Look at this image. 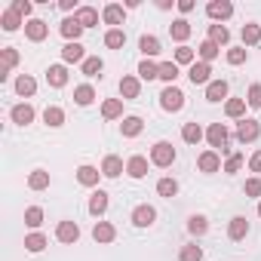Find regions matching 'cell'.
I'll return each instance as SVG.
<instances>
[{
  "label": "cell",
  "mask_w": 261,
  "mask_h": 261,
  "mask_svg": "<svg viewBox=\"0 0 261 261\" xmlns=\"http://www.w3.org/2000/svg\"><path fill=\"white\" fill-rule=\"evenodd\" d=\"M151 163L160 166V169L172 166V163H175V148H172L169 142H157V145L151 148Z\"/></svg>",
  "instance_id": "cell-1"
},
{
  "label": "cell",
  "mask_w": 261,
  "mask_h": 261,
  "mask_svg": "<svg viewBox=\"0 0 261 261\" xmlns=\"http://www.w3.org/2000/svg\"><path fill=\"white\" fill-rule=\"evenodd\" d=\"M206 139H209V145H212V148H218L221 154H227V151H230V148H227L230 133H227V126H224V123H212V126L206 129Z\"/></svg>",
  "instance_id": "cell-2"
},
{
  "label": "cell",
  "mask_w": 261,
  "mask_h": 261,
  "mask_svg": "<svg viewBox=\"0 0 261 261\" xmlns=\"http://www.w3.org/2000/svg\"><path fill=\"white\" fill-rule=\"evenodd\" d=\"M160 105H163V111H181L185 108V92L178 86H166L160 92Z\"/></svg>",
  "instance_id": "cell-3"
},
{
  "label": "cell",
  "mask_w": 261,
  "mask_h": 261,
  "mask_svg": "<svg viewBox=\"0 0 261 261\" xmlns=\"http://www.w3.org/2000/svg\"><path fill=\"white\" fill-rule=\"evenodd\" d=\"M206 16L218 25V22H224V19L233 16V4H227V0H212V4L206 7Z\"/></svg>",
  "instance_id": "cell-4"
},
{
  "label": "cell",
  "mask_w": 261,
  "mask_h": 261,
  "mask_svg": "<svg viewBox=\"0 0 261 261\" xmlns=\"http://www.w3.org/2000/svg\"><path fill=\"white\" fill-rule=\"evenodd\" d=\"M56 240H59V243H77V240H80V227H77V221H59V227H56Z\"/></svg>",
  "instance_id": "cell-5"
},
{
  "label": "cell",
  "mask_w": 261,
  "mask_h": 261,
  "mask_svg": "<svg viewBox=\"0 0 261 261\" xmlns=\"http://www.w3.org/2000/svg\"><path fill=\"white\" fill-rule=\"evenodd\" d=\"M258 133H261V129H258V123L255 120H240V126H237V139L243 142V145H249V142H255L258 139Z\"/></svg>",
  "instance_id": "cell-6"
},
{
  "label": "cell",
  "mask_w": 261,
  "mask_h": 261,
  "mask_svg": "<svg viewBox=\"0 0 261 261\" xmlns=\"http://www.w3.org/2000/svg\"><path fill=\"white\" fill-rule=\"evenodd\" d=\"M209 74H212V65H206V62H194V65L188 68V77H191L194 86H197V83H206V86H209V83H212Z\"/></svg>",
  "instance_id": "cell-7"
},
{
  "label": "cell",
  "mask_w": 261,
  "mask_h": 261,
  "mask_svg": "<svg viewBox=\"0 0 261 261\" xmlns=\"http://www.w3.org/2000/svg\"><path fill=\"white\" fill-rule=\"evenodd\" d=\"M25 34H28V40L40 43V40H46V34H49V25H46L43 19H31V22L25 25Z\"/></svg>",
  "instance_id": "cell-8"
},
{
  "label": "cell",
  "mask_w": 261,
  "mask_h": 261,
  "mask_svg": "<svg viewBox=\"0 0 261 261\" xmlns=\"http://www.w3.org/2000/svg\"><path fill=\"white\" fill-rule=\"evenodd\" d=\"M59 31H62V37H65L68 43H80V34H83V25H80V22H77V19L71 16V19H65V22H62V28H59Z\"/></svg>",
  "instance_id": "cell-9"
},
{
  "label": "cell",
  "mask_w": 261,
  "mask_h": 261,
  "mask_svg": "<svg viewBox=\"0 0 261 261\" xmlns=\"http://www.w3.org/2000/svg\"><path fill=\"white\" fill-rule=\"evenodd\" d=\"M157 221V209L154 206H139L136 212H133V224L136 227H151Z\"/></svg>",
  "instance_id": "cell-10"
},
{
  "label": "cell",
  "mask_w": 261,
  "mask_h": 261,
  "mask_svg": "<svg viewBox=\"0 0 261 261\" xmlns=\"http://www.w3.org/2000/svg\"><path fill=\"white\" fill-rule=\"evenodd\" d=\"M62 59H65V65H77V62H86V53H83L80 43H65L62 46Z\"/></svg>",
  "instance_id": "cell-11"
},
{
  "label": "cell",
  "mask_w": 261,
  "mask_h": 261,
  "mask_svg": "<svg viewBox=\"0 0 261 261\" xmlns=\"http://www.w3.org/2000/svg\"><path fill=\"white\" fill-rule=\"evenodd\" d=\"M46 83L56 86V89H62V86L68 83V68H65V65H49V71H46Z\"/></svg>",
  "instance_id": "cell-12"
},
{
  "label": "cell",
  "mask_w": 261,
  "mask_h": 261,
  "mask_svg": "<svg viewBox=\"0 0 261 261\" xmlns=\"http://www.w3.org/2000/svg\"><path fill=\"white\" fill-rule=\"evenodd\" d=\"M197 166H200V172H218V169H221V157H218V151H206V154H200Z\"/></svg>",
  "instance_id": "cell-13"
},
{
  "label": "cell",
  "mask_w": 261,
  "mask_h": 261,
  "mask_svg": "<svg viewBox=\"0 0 261 261\" xmlns=\"http://www.w3.org/2000/svg\"><path fill=\"white\" fill-rule=\"evenodd\" d=\"M246 233H249V221L243 215H233L230 224H227V237L230 240H246Z\"/></svg>",
  "instance_id": "cell-14"
},
{
  "label": "cell",
  "mask_w": 261,
  "mask_h": 261,
  "mask_svg": "<svg viewBox=\"0 0 261 261\" xmlns=\"http://www.w3.org/2000/svg\"><path fill=\"white\" fill-rule=\"evenodd\" d=\"M114 237H117V230H114L111 221H95V227H92V240L95 243H111Z\"/></svg>",
  "instance_id": "cell-15"
},
{
  "label": "cell",
  "mask_w": 261,
  "mask_h": 261,
  "mask_svg": "<svg viewBox=\"0 0 261 261\" xmlns=\"http://www.w3.org/2000/svg\"><path fill=\"white\" fill-rule=\"evenodd\" d=\"M169 34H172V40H178V43L185 46V40L191 37V22H188V19H175V22L169 25Z\"/></svg>",
  "instance_id": "cell-16"
},
{
  "label": "cell",
  "mask_w": 261,
  "mask_h": 261,
  "mask_svg": "<svg viewBox=\"0 0 261 261\" xmlns=\"http://www.w3.org/2000/svg\"><path fill=\"white\" fill-rule=\"evenodd\" d=\"M139 92H142L139 77H123V80H120V95H123V98H139Z\"/></svg>",
  "instance_id": "cell-17"
},
{
  "label": "cell",
  "mask_w": 261,
  "mask_h": 261,
  "mask_svg": "<svg viewBox=\"0 0 261 261\" xmlns=\"http://www.w3.org/2000/svg\"><path fill=\"white\" fill-rule=\"evenodd\" d=\"M74 19H77L83 28H92V25H98V10H95V7H80V10L74 13Z\"/></svg>",
  "instance_id": "cell-18"
},
{
  "label": "cell",
  "mask_w": 261,
  "mask_h": 261,
  "mask_svg": "<svg viewBox=\"0 0 261 261\" xmlns=\"http://www.w3.org/2000/svg\"><path fill=\"white\" fill-rule=\"evenodd\" d=\"M126 172L133 175V178H145V175H148V160H145V157H129Z\"/></svg>",
  "instance_id": "cell-19"
},
{
  "label": "cell",
  "mask_w": 261,
  "mask_h": 261,
  "mask_svg": "<svg viewBox=\"0 0 261 261\" xmlns=\"http://www.w3.org/2000/svg\"><path fill=\"white\" fill-rule=\"evenodd\" d=\"M123 16H126V13H123V7H120V4H108V7L101 10L105 25H120V22H123Z\"/></svg>",
  "instance_id": "cell-20"
},
{
  "label": "cell",
  "mask_w": 261,
  "mask_h": 261,
  "mask_svg": "<svg viewBox=\"0 0 261 261\" xmlns=\"http://www.w3.org/2000/svg\"><path fill=\"white\" fill-rule=\"evenodd\" d=\"M98 175H101V172H98L95 166H80V169H77V181H80L83 188H92V185H98Z\"/></svg>",
  "instance_id": "cell-21"
},
{
  "label": "cell",
  "mask_w": 261,
  "mask_h": 261,
  "mask_svg": "<svg viewBox=\"0 0 261 261\" xmlns=\"http://www.w3.org/2000/svg\"><path fill=\"white\" fill-rule=\"evenodd\" d=\"M142 126H145L142 117H126V120L120 123V129H123V136H126V139H136V136L142 133Z\"/></svg>",
  "instance_id": "cell-22"
},
{
  "label": "cell",
  "mask_w": 261,
  "mask_h": 261,
  "mask_svg": "<svg viewBox=\"0 0 261 261\" xmlns=\"http://www.w3.org/2000/svg\"><path fill=\"white\" fill-rule=\"evenodd\" d=\"M139 49L145 53V59H154V56L160 53V40H157L154 34H145V37L139 40Z\"/></svg>",
  "instance_id": "cell-23"
},
{
  "label": "cell",
  "mask_w": 261,
  "mask_h": 261,
  "mask_svg": "<svg viewBox=\"0 0 261 261\" xmlns=\"http://www.w3.org/2000/svg\"><path fill=\"white\" fill-rule=\"evenodd\" d=\"M197 53H200V62H212V59H218V53H221V46L218 43H212V40H203L200 46H197Z\"/></svg>",
  "instance_id": "cell-24"
},
{
  "label": "cell",
  "mask_w": 261,
  "mask_h": 261,
  "mask_svg": "<svg viewBox=\"0 0 261 261\" xmlns=\"http://www.w3.org/2000/svg\"><path fill=\"white\" fill-rule=\"evenodd\" d=\"M16 92H19V95H25V98H31V95L37 92V80H34V77H28V74H22V77L16 80Z\"/></svg>",
  "instance_id": "cell-25"
},
{
  "label": "cell",
  "mask_w": 261,
  "mask_h": 261,
  "mask_svg": "<svg viewBox=\"0 0 261 261\" xmlns=\"http://www.w3.org/2000/svg\"><path fill=\"white\" fill-rule=\"evenodd\" d=\"M206 98H209V101H221V98H227V83H224V80H212V83L206 86Z\"/></svg>",
  "instance_id": "cell-26"
},
{
  "label": "cell",
  "mask_w": 261,
  "mask_h": 261,
  "mask_svg": "<svg viewBox=\"0 0 261 261\" xmlns=\"http://www.w3.org/2000/svg\"><path fill=\"white\" fill-rule=\"evenodd\" d=\"M31 120H34V108H31V105H16V108H13V123L28 126Z\"/></svg>",
  "instance_id": "cell-27"
},
{
  "label": "cell",
  "mask_w": 261,
  "mask_h": 261,
  "mask_svg": "<svg viewBox=\"0 0 261 261\" xmlns=\"http://www.w3.org/2000/svg\"><path fill=\"white\" fill-rule=\"evenodd\" d=\"M43 123H46V126H53V129H56V126H62V123H65V111H62L59 105H49V108L43 111Z\"/></svg>",
  "instance_id": "cell-28"
},
{
  "label": "cell",
  "mask_w": 261,
  "mask_h": 261,
  "mask_svg": "<svg viewBox=\"0 0 261 261\" xmlns=\"http://www.w3.org/2000/svg\"><path fill=\"white\" fill-rule=\"evenodd\" d=\"M28 188H31V191H46V188H49V172L34 169V172L28 175Z\"/></svg>",
  "instance_id": "cell-29"
},
{
  "label": "cell",
  "mask_w": 261,
  "mask_h": 261,
  "mask_svg": "<svg viewBox=\"0 0 261 261\" xmlns=\"http://www.w3.org/2000/svg\"><path fill=\"white\" fill-rule=\"evenodd\" d=\"M181 139H185L188 145H200V139H203V129H200V123H185V129H181Z\"/></svg>",
  "instance_id": "cell-30"
},
{
  "label": "cell",
  "mask_w": 261,
  "mask_h": 261,
  "mask_svg": "<svg viewBox=\"0 0 261 261\" xmlns=\"http://www.w3.org/2000/svg\"><path fill=\"white\" fill-rule=\"evenodd\" d=\"M139 77H142V80H157V77H160V65H157L154 59H145V62L139 65Z\"/></svg>",
  "instance_id": "cell-31"
},
{
  "label": "cell",
  "mask_w": 261,
  "mask_h": 261,
  "mask_svg": "<svg viewBox=\"0 0 261 261\" xmlns=\"http://www.w3.org/2000/svg\"><path fill=\"white\" fill-rule=\"evenodd\" d=\"M74 101H77V105H83V108H86V105H92V101H95V89H92L89 83L77 86V89H74Z\"/></svg>",
  "instance_id": "cell-32"
},
{
  "label": "cell",
  "mask_w": 261,
  "mask_h": 261,
  "mask_svg": "<svg viewBox=\"0 0 261 261\" xmlns=\"http://www.w3.org/2000/svg\"><path fill=\"white\" fill-rule=\"evenodd\" d=\"M120 172H123V160H120V157H105V163H101V175L117 178Z\"/></svg>",
  "instance_id": "cell-33"
},
{
  "label": "cell",
  "mask_w": 261,
  "mask_h": 261,
  "mask_svg": "<svg viewBox=\"0 0 261 261\" xmlns=\"http://www.w3.org/2000/svg\"><path fill=\"white\" fill-rule=\"evenodd\" d=\"M105 209H108V194L105 191H95L92 200H89V212L98 218V215H105Z\"/></svg>",
  "instance_id": "cell-34"
},
{
  "label": "cell",
  "mask_w": 261,
  "mask_h": 261,
  "mask_svg": "<svg viewBox=\"0 0 261 261\" xmlns=\"http://www.w3.org/2000/svg\"><path fill=\"white\" fill-rule=\"evenodd\" d=\"M101 114H105V120H117V117L123 114V101H120V98H108V101L101 105Z\"/></svg>",
  "instance_id": "cell-35"
},
{
  "label": "cell",
  "mask_w": 261,
  "mask_h": 261,
  "mask_svg": "<svg viewBox=\"0 0 261 261\" xmlns=\"http://www.w3.org/2000/svg\"><path fill=\"white\" fill-rule=\"evenodd\" d=\"M209 40L218 43V46H224V43L230 40V31H227L224 25H209Z\"/></svg>",
  "instance_id": "cell-36"
},
{
  "label": "cell",
  "mask_w": 261,
  "mask_h": 261,
  "mask_svg": "<svg viewBox=\"0 0 261 261\" xmlns=\"http://www.w3.org/2000/svg\"><path fill=\"white\" fill-rule=\"evenodd\" d=\"M101 71H105V62H101L98 56H89V59L83 62V74H86V77H98Z\"/></svg>",
  "instance_id": "cell-37"
},
{
  "label": "cell",
  "mask_w": 261,
  "mask_h": 261,
  "mask_svg": "<svg viewBox=\"0 0 261 261\" xmlns=\"http://www.w3.org/2000/svg\"><path fill=\"white\" fill-rule=\"evenodd\" d=\"M157 194L172 200V197L178 194V181H175V178H160V181H157Z\"/></svg>",
  "instance_id": "cell-38"
},
{
  "label": "cell",
  "mask_w": 261,
  "mask_h": 261,
  "mask_svg": "<svg viewBox=\"0 0 261 261\" xmlns=\"http://www.w3.org/2000/svg\"><path fill=\"white\" fill-rule=\"evenodd\" d=\"M188 230H191L194 237H203V233L209 230V221H206L203 215H191V218H188Z\"/></svg>",
  "instance_id": "cell-39"
},
{
  "label": "cell",
  "mask_w": 261,
  "mask_h": 261,
  "mask_svg": "<svg viewBox=\"0 0 261 261\" xmlns=\"http://www.w3.org/2000/svg\"><path fill=\"white\" fill-rule=\"evenodd\" d=\"M126 43V34L120 31V28H111L108 34H105V46H111V49H120Z\"/></svg>",
  "instance_id": "cell-40"
},
{
  "label": "cell",
  "mask_w": 261,
  "mask_h": 261,
  "mask_svg": "<svg viewBox=\"0 0 261 261\" xmlns=\"http://www.w3.org/2000/svg\"><path fill=\"white\" fill-rule=\"evenodd\" d=\"M175 77H178V65L175 62H163L160 65V80H166L169 86H175Z\"/></svg>",
  "instance_id": "cell-41"
},
{
  "label": "cell",
  "mask_w": 261,
  "mask_h": 261,
  "mask_svg": "<svg viewBox=\"0 0 261 261\" xmlns=\"http://www.w3.org/2000/svg\"><path fill=\"white\" fill-rule=\"evenodd\" d=\"M25 224L28 227H40L43 224V209L40 206H28L25 209Z\"/></svg>",
  "instance_id": "cell-42"
},
{
  "label": "cell",
  "mask_w": 261,
  "mask_h": 261,
  "mask_svg": "<svg viewBox=\"0 0 261 261\" xmlns=\"http://www.w3.org/2000/svg\"><path fill=\"white\" fill-rule=\"evenodd\" d=\"M25 249L28 252H43L46 249V237L43 233H28L25 237Z\"/></svg>",
  "instance_id": "cell-43"
},
{
  "label": "cell",
  "mask_w": 261,
  "mask_h": 261,
  "mask_svg": "<svg viewBox=\"0 0 261 261\" xmlns=\"http://www.w3.org/2000/svg\"><path fill=\"white\" fill-rule=\"evenodd\" d=\"M0 25H4V31H16V28L22 25V16L13 13V10H7L4 16H0Z\"/></svg>",
  "instance_id": "cell-44"
},
{
  "label": "cell",
  "mask_w": 261,
  "mask_h": 261,
  "mask_svg": "<svg viewBox=\"0 0 261 261\" xmlns=\"http://www.w3.org/2000/svg\"><path fill=\"white\" fill-rule=\"evenodd\" d=\"M261 40V28L258 25H243V43L246 46H255Z\"/></svg>",
  "instance_id": "cell-45"
},
{
  "label": "cell",
  "mask_w": 261,
  "mask_h": 261,
  "mask_svg": "<svg viewBox=\"0 0 261 261\" xmlns=\"http://www.w3.org/2000/svg\"><path fill=\"white\" fill-rule=\"evenodd\" d=\"M224 111H227V117H243L246 98H227V101H224Z\"/></svg>",
  "instance_id": "cell-46"
},
{
  "label": "cell",
  "mask_w": 261,
  "mask_h": 261,
  "mask_svg": "<svg viewBox=\"0 0 261 261\" xmlns=\"http://www.w3.org/2000/svg\"><path fill=\"white\" fill-rule=\"evenodd\" d=\"M0 59H4V65H0V68H7V71L19 65V53H16L13 46H4V49H0Z\"/></svg>",
  "instance_id": "cell-47"
},
{
  "label": "cell",
  "mask_w": 261,
  "mask_h": 261,
  "mask_svg": "<svg viewBox=\"0 0 261 261\" xmlns=\"http://www.w3.org/2000/svg\"><path fill=\"white\" fill-rule=\"evenodd\" d=\"M13 13H19L22 19H28L31 13H34V4H31V0H13V7H10Z\"/></svg>",
  "instance_id": "cell-48"
},
{
  "label": "cell",
  "mask_w": 261,
  "mask_h": 261,
  "mask_svg": "<svg viewBox=\"0 0 261 261\" xmlns=\"http://www.w3.org/2000/svg\"><path fill=\"white\" fill-rule=\"evenodd\" d=\"M178 261H203V249L200 246H185L181 255H178Z\"/></svg>",
  "instance_id": "cell-49"
},
{
  "label": "cell",
  "mask_w": 261,
  "mask_h": 261,
  "mask_svg": "<svg viewBox=\"0 0 261 261\" xmlns=\"http://www.w3.org/2000/svg\"><path fill=\"white\" fill-rule=\"evenodd\" d=\"M175 65H194V49L191 46H178L175 49Z\"/></svg>",
  "instance_id": "cell-50"
},
{
  "label": "cell",
  "mask_w": 261,
  "mask_h": 261,
  "mask_svg": "<svg viewBox=\"0 0 261 261\" xmlns=\"http://www.w3.org/2000/svg\"><path fill=\"white\" fill-rule=\"evenodd\" d=\"M243 163H246V160H243V154H230V157H227V163H224V172H227V175H233V172H240V169H243Z\"/></svg>",
  "instance_id": "cell-51"
},
{
  "label": "cell",
  "mask_w": 261,
  "mask_h": 261,
  "mask_svg": "<svg viewBox=\"0 0 261 261\" xmlns=\"http://www.w3.org/2000/svg\"><path fill=\"white\" fill-rule=\"evenodd\" d=\"M246 105H249V108H261V83H252V86H249Z\"/></svg>",
  "instance_id": "cell-52"
},
{
  "label": "cell",
  "mask_w": 261,
  "mask_h": 261,
  "mask_svg": "<svg viewBox=\"0 0 261 261\" xmlns=\"http://www.w3.org/2000/svg\"><path fill=\"white\" fill-rule=\"evenodd\" d=\"M227 62H230V65H243V62H246V46H233V49H227Z\"/></svg>",
  "instance_id": "cell-53"
},
{
  "label": "cell",
  "mask_w": 261,
  "mask_h": 261,
  "mask_svg": "<svg viewBox=\"0 0 261 261\" xmlns=\"http://www.w3.org/2000/svg\"><path fill=\"white\" fill-rule=\"evenodd\" d=\"M243 191H246V197H261V178H249Z\"/></svg>",
  "instance_id": "cell-54"
},
{
  "label": "cell",
  "mask_w": 261,
  "mask_h": 261,
  "mask_svg": "<svg viewBox=\"0 0 261 261\" xmlns=\"http://www.w3.org/2000/svg\"><path fill=\"white\" fill-rule=\"evenodd\" d=\"M249 169H252V172H261V151H255V154H252V160H249Z\"/></svg>",
  "instance_id": "cell-55"
},
{
  "label": "cell",
  "mask_w": 261,
  "mask_h": 261,
  "mask_svg": "<svg viewBox=\"0 0 261 261\" xmlns=\"http://www.w3.org/2000/svg\"><path fill=\"white\" fill-rule=\"evenodd\" d=\"M59 7H62L65 13H71V10L77 13V10H80V7H77V0H59Z\"/></svg>",
  "instance_id": "cell-56"
},
{
  "label": "cell",
  "mask_w": 261,
  "mask_h": 261,
  "mask_svg": "<svg viewBox=\"0 0 261 261\" xmlns=\"http://www.w3.org/2000/svg\"><path fill=\"white\" fill-rule=\"evenodd\" d=\"M178 10H181V13H191V10H194V0H178Z\"/></svg>",
  "instance_id": "cell-57"
},
{
  "label": "cell",
  "mask_w": 261,
  "mask_h": 261,
  "mask_svg": "<svg viewBox=\"0 0 261 261\" xmlns=\"http://www.w3.org/2000/svg\"><path fill=\"white\" fill-rule=\"evenodd\" d=\"M157 7L160 10H169V7H178V4H175V0H157Z\"/></svg>",
  "instance_id": "cell-58"
},
{
  "label": "cell",
  "mask_w": 261,
  "mask_h": 261,
  "mask_svg": "<svg viewBox=\"0 0 261 261\" xmlns=\"http://www.w3.org/2000/svg\"><path fill=\"white\" fill-rule=\"evenodd\" d=\"M258 218H261V203H258Z\"/></svg>",
  "instance_id": "cell-59"
}]
</instances>
